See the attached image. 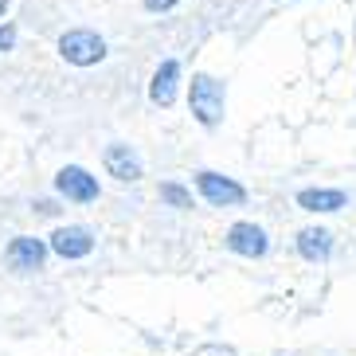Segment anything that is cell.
I'll list each match as a JSON object with an SVG mask.
<instances>
[{
    "mask_svg": "<svg viewBox=\"0 0 356 356\" xmlns=\"http://www.w3.org/2000/svg\"><path fill=\"white\" fill-rule=\"evenodd\" d=\"M223 106H227V95H223V83L216 74H192L188 86V110L204 129H216L223 122Z\"/></svg>",
    "mask_w": 356,
    "mask_h": 356,
    "instance_id": "1",
    "label": "cell"
},
{
    "mask_svg": "<svg viewBox=\"0 0 356 356\" xmlns=\"http://www.w3.org/2000/svg\"><path fill=\"white\" fill-rule=\"evenodd\" d=\"M59 55L71 67H95L106 59V40L90 28H71V32L59 35Z\"/></svg>",
    "mask_w": 356,
    "mask_h": 356,
    "instance_id": "2",
    "label": "cell"
},
{
    "mask_svg": "<svg viewBox=\"0 0 356 356\" xmlns=\"http://www.w3.org/2000/svg\"><path fill=\"white\" fill-rule=\"evenodd\" d=\"M196 188H200V196L208 200L211 208H235V204H243V200H247V188H243V184H235L231 177L211 172V168L196 172Z\"/></svg>",
    "mask_w": 356,
    "mask_h": 356,
    "instance_id": "3",
    "label": "cell"
},
{
    "mask_svg": "<svg viewBox=\"0 0 356 356\" xmlns=\"http://www.w3.org/2000/svg\"><path fill=\"white\" fill-rule=\"evenodd\" d=\"M223 243H227V251L243 254V259H262V254L270 251V239H266V231L259 227V223H231L227 235H223Z\"/></svg>",
    "mask_w": 356,
    "mask_h": 356,
    "instance_id": "4",
    "label": "cell"
},
{
    "mask_svg": "<svg viewBox=\"0 0 356 356\" xmlns=\"http://www.w3.org/2000/svg\"><path fill=\"white\" fill-rule=\"evenodd\" d=\"M55 192L67 200H74V204H95L98 200V180L86 172L83 165H67L59 168V177H55Z\"/></svg>",
    "mask_w": 356,
    "mask_h": 356,
    "instance_id": "5",
    "label": "cell"
},
{
    "mask_svg": "<svg viewBox=\"0 0 356 356\" xmlns=\"http://www.w3.org/2000/svg\"><path fill=\"white\" fill-rule=\"evenodd\" d=\"M43 259H47V243L43 239H32V235H16L8 243V251H4V262H8V270H40Z\"/></svg>",
    "mask_w": 356,
    "mask_h": 356,
    "instance_id": "6",
    "label": "cell"
},
{
    "mask_svg": "<svg viewBox=\"0 0 356 356\" xmlns=\"http://www.w3.org/2000/svg\"><path fill=\"white\" fill-rule=\"evenodd\" d=\"M51 251L59 254V259L74 262V259H86V254L95 251V235L86 227H79V223H71V227H59L51 235Z\"/></svg>",
    "mask_w": 356,
    "mask_h": 356,
    "instance_id": "7",
    "label": "cell"
},
{
    "mask_svg": "<svg viewBox=\"0 0 356 356\" xmlns=\"http://www.w3.org/2000/svg\"><path fill=\"white\" fill-rule=\"evenodd\" d=\"M177 83H180V63L177 59H165V63L153 71V83H149V102L168 110L177 102Z\"/></svg>",
    "mask_w": 356,
    "mask_h": 356,
    "instance_id": "8",
    "label": "cell"
},
{
    "mask_svg": "<svg viewBox=\"0 0 356 356\" xmlns=\"http://www.w3.org/2000/svg\"><path fill=\"white\" fill-rule=\"evenodd\" d=\"M102 165H106V172L114 180H141V161H137V153L129 145H110L102 153Z\"/></svg>",
    "mask_w": 356,
    "mask_h": 356,
    "instance_id": "9",
    "label": "cell"
},
{
    "mask_svg": "<svg viewBox=\"0 0 356 356\" xmlns=\"http://www.w3.org/2000/svg\"><path fill=\"white\" fill-rule=\"evenodd\" d=\"M298 254L305 262H325L333 254V235L325 227H302L298 231Z\"/></svg>",
    "mask_w": 356,
    "mask_h": 356,
    "instance_id": "10",
    "label": "cell"
},
{
    "mask_svg": "<svg viewBox=\"0 0 356 356\" xmlns=\"http://www.w3.org/2000/svg\"><path fill=\"white\" fill-rule=\"evenodd\" d=\"M348 196L341 188H302L298 192V208L302 211H341Z\"/></svg>",
    "mask_w": 356,
    "mask_h": 356,
    "instance_id": "11",
    "label": "cell"
},
{
    "mask_svg": "<svg viewBox=\"0 0 356 356\" xmlns=\"http://www.w3.org/2000/svg\"><path fill=\"white\" fill-rule=\"evenodd\" d=\"M161 200H165L168 208H192V192L180 188V184H172V180L161 184Z\"/></svg>",
    "mask_w": 356,
    "mask_h": 356,
    "instance_id": "12",
    "label": "cell"
},
{
    "mask_svg": "<svg viewBox=\"0 0 356 356\" xmlns=\"http://www.w3.org/2000/svg\"><path fill=\"white\" fill-rule=\"evenodd\" d=\"M145 4V12H168V8H177L180 0H141Z\"/></svg>",
    "mask_w": 356,
    "mask_h": 356,
    "instance_id": "13",
    "label": "cell"
},
{
    "mask_svg": "<svg viewBox=\"0 0 356 356\" xmlns=\"http://www.w3.org/2000/svg\"><path fill=\"white\" fill-rule=\"evenodd\" d=\"M12 43H16V28H0V51H12Z\"/></svg>",
    "mask_w": 356,
    "mask_h": 356,
    "instance_id": "14",
    "label": "cell"
},
{
    "mask_svg": "<svg viewBox=\"0 0 356 356\" xmlns=\"http://www.w3.org/2000/svg\"><path fill=\"white\" fill-rule=\"evenodd\" d=\"M4 8H8V0H0V16H4Z\"/></svg>",
    "mask_w": 356,
    "mask_h": 356,
    "instance_id": "15",
    "label": "cell"
}]
</instances>
